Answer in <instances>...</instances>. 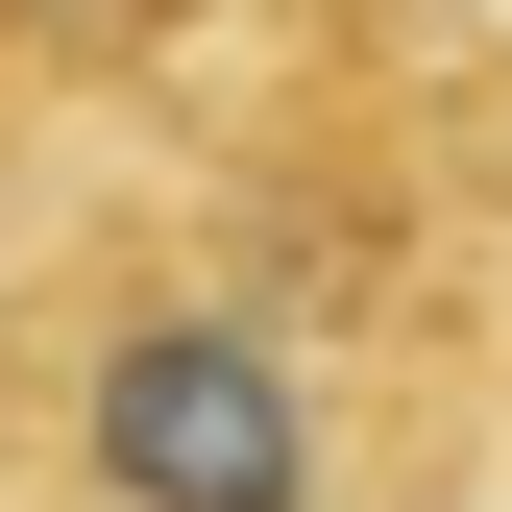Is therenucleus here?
<instances>
[{
  "mask_svg": "<svg viewBox=\"0 0 512 512\" xmlns=\"http://www.w3.org/2000/svg\"><path fill=\"white\" fill-rule=\"evenodd\" d=\"M0 512H25V415H0Z\"/></svg>",
  "mask_w": 512,
  "mask_h": 512,
  "instance_id": "20e7f679",
  "label": "nucleus"
},
{
  "mask_svg": "<svg viewBox=\"0 0 512 512\" xmlns=\"http://www.w3.org/2000/svg\"><path fill=\"white\" fill-rule=\"evenodd\" d=\"M0 415H25V512H415L366 391L147 171H49L0 220Z\"/></svg>",
  "mask_w": 512,
  "mask_h": 512,
  "instance_id": "f03ea898",
  "label": "nucleus"
},
{
  "mask_svg": "<svg viewBox=\"0 0 512 512\" xmlns=\"http://www.w3.org/2000/svg\"><path fill=\"white\" fill-rule=\"evenodd\" d=\"M244 49V0H0V196H49V171H98L147 98H196Z\"/></svg>",
  "mask_w": 512,
  "mask_h": 512,
  "instance_id": "7ed1b4c3",
  "label": "nucleus"
},
{
  "mask_svg": "<svg viewBox=\"0 0 512 512\" xmlns=\"http://www.w3.org/2000/svg\"><path fill=\"white\" fill-rule=\"evenodd\" d=\"M98 171L366 391L415 512H512V0H244V49Z\"/></svg>",
  "mask_w": 512,
  "mask_h": 512,
  "instance_id": "f257e3e1",
  "label": "nucleus"
}]
</instances>
